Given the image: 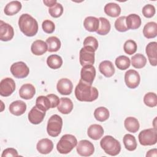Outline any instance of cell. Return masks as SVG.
<instances>
[{
    "label": "cell",
    "instance_id": "484cf974",
    "mask_svg": "<svg viewBox=\"0 0 157 157\" xmlns=\"http://www.w3.org/2000/svg\"><path fill=\"white\" fill-rule=\"evenodd\" d=\"M21 3L18 1H13L9 2L4 8V13L6 15L12 16L15 15L21 9Z\"/></svg>",
    "mask_w": 157,
    "mask_h": 157
},
{
    "label": "cell",
    "instance_id": "f6af8a7d",
    "mask_svg": "<svg viewBox=\"0 0 157 157\" xmlns=\"http://www.w3.org/2000/svg\"><path fill=\"white\" fill-rule=\"evenodd\" d=\"M18 152L17 151V150H15L13 148H8L5 149L2 155L1 156L2 157H7V156H18Z\"/></svg>",
    "mask_w": 157,
    "mask_h": 157
},
{
    "label": "cell",
    "instance_id": "e0dca14e",
    "mask_svg": "<svg viewBox=\"0 0 157 157\" xmlns=\"http://www.w3.org/2000/svg\"><path fill=\"white\" fill-rule=\"evenodd\" d=\"M26 110V104L21 100H17L12 102L9 105L10 112L15 116L23 115Z\"/></svg>",
    "mask_w": 157,
    "mask_h": 157
},
{
    "label": "cell",
    "instance_id": "277c9868",
    "mask_svg": "<svg viewBox=\"0 0 157 157\" xmlns=\"http://www.w3.org/2000/svg\"><path fill=\"white\" fill-rule=\"evenodd\" d=\"M77 140L72 134L63 135L56 145V149L61 154H67L76 147Z\"/></svg>",
    "mask_w": 157,
    "mask_h": 157
},
{
    "label": "cell",
    "instance_id": "d6a6232c",
    "mask_svg": "<svg viewBox=\"0 0 157 157\" xmlns=\"http://www.w3.org/2000/svg\"><path fill=\"white\" fill-rule=\"evenodd\" d=\"M99 20V26L96 33L98 34L102 35V36L107 34L109 33L111 28L109 21L104 17H100Z\"/></svg>",
    "mask_w": 157,
    "mask_h": 157
},
{
    "label": "cell",
    "instance_id": "f546056e",
    "mask_svg": "<svg viewBox=\"0 0 157 157\" xmlns=\"http://www.w3.org/2000/svg\"><path fill=\"white\" fill-rule=\"evenodd\" d=\"M48 66L52 69H59L63 64L62 58L58 55H51L47 59Z\"/></svg>",
    "mask_w": 157,
    "mask_h": 157
},
{
    "label": "cell",
    "instance_id": "2e32d148",
    "mask_svg": "<svg viewBox=\"0 0 157 157\" xmlns=\"http://www.w3.org/2000/svg\"><path fill=\"white\" fill-rule=\"evenodd\" d=\"M145 52L150 64L156 66L157 64V43L156 42L148 43L146 46Z\"/></svg>",
    "mask_w": 157,
    "mask_h": 157
},
{
    "label": "cell",
    "instance_id": "ee69618b",
    "mask_svg": "<svg viewBox=\"0 0 157 157\" xmlns=\"http://www.w3.org/2000/svg\"><path fill=\"white\" fill-rule=\"evenodd\" d=\"M83 46L91 47L96 51L98 48V42L94 37L88 36L83 40Z\"/></svg>",
    "mask_w": 157,
    "mask_h": 157
},
{
    "label": "cell",
    "instance_id": "30bf717a",
    "mask_svg": "<svg viewBox=\"0 0 157 157\" xmlns=\"http://www.w3.org/2000/svg\"><path fill=\"white\" fill-rule=\"evenodd\" d=\"M76 150L78 155L82 156H89L93 154L94 147L89 140H82L76 145Z\"/></svg>",
    "mask_w": 157,
    "mask_h": 157
},
{
    "label": "cell",
    "instance_id": "ba28073f",
    "mask_svg": "<svg viewBox=\"0 0 157 157\" xmlns=\"http://www.w3.org/2000/svg\"><path fill=\"white\" fill-rule=\"evenodd\" d=\"M10 72L15 78H23L26 77L29 73V69L23 61L14 63L10 66Z\"/></svg>",
    "mask_w": 157,
    "mask_h": 157
},
{
    "label": "cell",
    "instance_id": "ab89813d",
    "mask_svg": "<svg viewBox=\"0 0 157 157\" xmlns=\"http://www.w3.org/2000/svg\"><path fill=\"white\" fill-rule=\"evenodd\" d=\"M48 12L52 17L58 18L63 13V7L60 3L57 2L53 7L49 8Z\"/></svg>",
    "mask_w": 157,
    "mask_h": 157
},
{
    "label": "cell",
    "instance_id": "f35d334b",
    "mask_svg": "<svg viewBox=\"0 0 157 157\" xmlns=\"http://www.w3.org/2000/svg\"><path fill=\"white\" fill-rule=\"evenodd\" d=\"M137 48V46L136 42L131 39L126 40L123 45V49L124 52L129 55H131L136 53Z\"/></svg>",
    "mask_w": 157,
    "mask_h": 157
},
{
    "label": "cell",
    "instance_id": "9c48e42d",
    "mask_svg": "<svg viewBox=\"0 0 157 157\" xmlns=\"http://www.w3.org/2000/svg\"><path fill=\"white\" fill-rule=\"evenodd\" d=\"M140 81L139 74L134 69H129L124 74V82L126 85L131 89L137 88Z\"/></svg>",
    "mask_w": 157,
    "mask_h": 157
},
{
    "label": "cell",
    "instance_id": "c3c4849f",
    "mask_svg": "<svg viewBox=\"0 0 157 157\" xmlns=\"http://www.w3.org/2000/svg\"><path fill=\"white\" fill-rule=\"evenodd\" d=\"M157 156V149L156 148H153V149H151L149 151H148V152L146 154V156H155L156 157Z\"/></svg>",
    "mask_w": 157,
    "mask_h": 157
},
{
    "label": "cell",
    "instance_id": "ffe728a7",
    "mask_svg": "<svg viewBox=\"0 0 157 157\" xmlns=\"http://www.w3.org/2000/svg\"><path fill=\"white\" fill-rule=\"evenodd\" d=\"M31 50L34 55L40 56L48 51V45L45 42L42 40H36L33 42Z\"/></svg>",
    "mask_w": 157,
    "mask_h": 157
},
{
    "label": "cell",
    "instance_id": "7dc6e473",
    "mask_svg": "<svg viewBox=\"0 0 157 157\" xmlns=\"http://www.w3.org/2000/svg\"><path fill=\"white\" fill-rule=\"evenodd\" d=\"M43 2L44 3V4L47 6V7H53L54 5H55L56 3H57V1L56 0H44L43 1Z\"/></svg>",
    "mask_w": 157,
    "mask_h": 157
},
{
    "label": "cell",
    "instance_id": "1f68e13d",
    "mask_svg": "<svg viewBox=\"0 0 157 157\" xmlns=\"http://www.w3.org/2000/svg\"><path fill=\"white\" fill-rule=\"evenodd\" d=\"M46 43L48 45L49 52H55L59 50L61 47V41L56 36H51L47 39Z\"/></svg>",
    "mask_w": 157,
    "mask_h": 157
},
{
    "label": "cell",
    "instance_id": "b9f144b4",
    "mask_svg": "<svg viewBox=\"0 0 157 157\" xmlns=\"http://www.w3.org/2000/svg\"><path fill=\"white\" fill-rule=\"evenodd\" d=\"M42 27L43 31L48 34H51L53 33L55 29V25L54 23L49 20H45L42 22Z\"/></svg>",
    "mask_w": 157,
    "mask_h": 157
},
{
    "label": "cell",
    "instance_id": "7402d4cb",
    "mask_svg": "<svg viewBox=\"0 0 157 157\" xmlns=\"http://www.w3.org/2000/svg\"><path fill=\"white\" fill-rule=\"evenodd\" d=\"M87 134L90 138L93 140H98L104 134V129L102 126L98 124H93L89 126L87 130Z\"/></svg>",
    "mask_w": 157,
    "mask_h": 157
},
{
    "label": "cell",
    "instance_id": "7bdbcfd3",
    "mask_svg": "<svg viewBox=\"0 0 157 157\" xmlns=\"http://www.w3.org/2000/svg\"><path fill=\"white\" fill-rule=\"evenodd\" d=\"M155 8L151 4L145 5L142 10L143 15L146 18H151L155 14Z\"/></svg>",
    "mask_w": 157,
    "mask_h": 157
},
{
    "label": "cell",
    "instance_id": "d590c367",
    "mask_svg": "<svg viewBox=\"0 0 157 157\" xmlns=\"http://www.w3.org/2000/svg\"><path fill=\"white\" fill-rule=\"evenodd\" d=\"M94 116L96 120L103 122L109 117V111L104 107H99L94 112Z\"/></svg>",
    "mask_w": 157,
    "mask_h": 157
},
{
    "label": "cell",
    "instance_id": "4fadbf2b",
    "mask_svg": "<svg viewBox=\"0 0 157 157\" xmlns=\"http://www.w3.org/2000/svg\"><path fill=\"white\" fill-rule=\"evenodd\" d=\"M14 36L13 28L2 20L0 21V39L2 41L10 40Z\"/></svg>",
    "mask_w": 157,
    "mask_h": 157
},
{
    "label": "cell",
    "instance_id": "5bb4252c",
    "mask_svg": "<svg viewBox=\"0 0 157 157\" xmlns=\"http://www.w3.org/2000/svg\"><path fill=\"white\" fill-rule=\"evenodd\" d=\"M45 116V112L40 110L36 105L34 106L28 113V120L33 124L40 123Z\"/></svg>",
    "mask_w": 157,
    "mask_h": 157
},
{
    "label": "cell",
    "instance_id": "e575fe53",
    "mask_svg": "<svg viewBox=\"0 0 157 157\" xmlns=\"http://www.w3.org/2000/svg\"><path fill=\"white\" fill-rule=\"evenodd\" d=\"M36 106L40 110L46 112L51 108V103L47 96H39L36 99Z\"/></svg>",
    "mask_w": 157,
    "mask_h": 157
},
{
    "label": "cell",
    "instance_id": "4316f807",
    "mask_svg": "<svg viewBox=\"0 0 157 157\" xmlns=\"http://www.w3.org/2000/svg\"><path fill=\"white\" fill-rule=\"evenodd\" d=\"M143 34L147 39L154 38L157 35V24L156 22L147 23L144 27Z\"/></svg>",
    "mask_w": 157,
    "mask_h": 157
},
{
    "label": "cell",
    "instance_id": "83f0119b",
    "mask_svg": "<svg viewBox=\"0 0 157 157\" xmlns=\"http://www.w3.org/2000/svg\"><path fill=\"white\" fill-rule=\"evenodd\" d=\"M124 128L128 131L132 133L137 132L140 127V124L137 119L132 117H127L124 120Z\"/></svg>",
    "mask_w": 157,
    "mask_h": 157
},
{
    "label": "cell",
    "instance_id": "5b68a950",
    "mask_svg": "<svg viewBox=\"0 0 157 157\" xmlns=\"http://www.w3.org/2000/svg\"><path fill=\"white\" fill-rule=\"evenodd\" d=\"M63 126V120L60 116L55 114L50 117L47 126V131L49 136L57 137L61 131Z\"/></svg>",
    "mask_w": 157,
    "mask_h": 157
},
{
    "label": "cell",
    "instance_id": "d4e9b609",
    "mask_svg": "<svg viewBox=\"0 0 157 157\" xmlns=\"http://www.w3.org/2000/svg\"><path fill=\"white\" fill-rule=\"evenodd\" d=\"M126 24L128 29H136L141 25V18L137 14H129L126 17Z\"/></svg>",
    "mask_w": 157,
    "mask_h": 157
},
{
    "label": "cell",
    "instance_id": "6da1fadb",
    "mask_svg": "<svg viewBox=\"0 0 157 157\" xmlns=\"http://www.w3.org/2000/svg\"><path fill=\"white\" fill-rule=\"evenodd\" d=\"M99 93L96 87L80 79L75 88V96L77 100L82 102H92L97 99Z\"/></svg>",
    "mask_w": 157,
    "mask_h": 157
},
{
    "label": "cell",
    "instance_id": "60d3db41",
    "mask_svg": "<svg viewBox=\"0 0 157 157\" xmlns=\"http://www.w3.org/2000/svg\"><path fill=\"white\" fill-rule=\"evenodd\" d=\"M126 16H121L118 18L115 22V29L120 32H125L128 30L126 24Z\"/></svg>",
    "mask_w": 157,
    "mask_h": 157
},
{
    "label": "cell",
    "instance_id": "603a6c76",
    "mask_svg": "<svg viewBox=\"0 0 157 157\" xmlns=\"http://www.w3.org/2000/svg\"><path fill=\"white\" fill-rule=\"evenodd\" d=\"M58 110L63 114H69L73 109L72 101L68 98H61L58 104Z\"/></svg>",
    "mask_w": 157,
    "mask_h": 157
},
{
    "label": "cell",
    "instance_id": "7a4b0ae2",
    "mask_svg": "<svg viewBox=\"0 0 157 157\" xmlns=\"http://www.w3.org/2000/svg\"><path fill=\"white\" fill-rule=\"evenodd\" d=\"M18 26L20 31L28 37L35 36L38 31L37 21L28 13H23L20 17Z\"/></svg>",
    "mask_w": 157,
    "mask_h": 157
},
{
    "label": "cell",
    "instance_id": "8d00e7d4",
    "mask_svg": "<svg viewBox=\"0 0 157 157\" xmlns=\"http://www.w3.org/2000/svg\"><path fill=\"white\" fill-rule=\"evenodd\" d=\"M131 61L129 58L124 55H121L115 59V65L120 70H126L130 66Z\"/></svg>",
    "mask_w": 157,
    "mask_h": 157
},
{
    "label": "cell",
    "instance_id": "4dcf8cb0",
    "mask_svg": "<svg viewBox=\"0 0 157 157\" xmlns=\"http://www.w3.org/2000/svg\"><path fill=\"white\" fill-rule=\"evenodd\" d=\"M124 145L129 151H134L137 148V142L135 137L130 134H126L123 139Z\"/></svg>",
    "mask_w": 157,
    "mask_h": 157
},
{
    "label": "cell",
    "instance_id": "74e56055",
    "mask_svg": "<svg viewBox=\"0 0 157 157\" xmlns=\"http://www.w3.org/2000/svg\"><path fill=\"white\" fill-rule=\"evenodd\" d=\"M144 104L150 107H154L157 105V96L156 93L149 92L144 97Z\"/></svg>",
    "mask_w": 157,
    "mask_h": 157
},
{
    "label": "cell",
    "instance_id": "cb8c5ba5",
    "mask_svg": "<svg viewBox=\"0 0 157 157\" xmlns=\"http://www.w3.org/2000/svg\"><path fill=\"white\" fill-rule=\"evenodd\" d=\"M83 26L85 29L90 32L97 31L99 26V20L95 17H87L84 20Z\"/></svg>",
    "mask_w": 157,
    "mask_h": 157
},
{
    "label": "cell",
    "instance_id": "44dd1931",
    "mask_svg": "<svg viewBox=\"0 0 157 157\" xmlns=\"http://www.w3.org/2000/svg\"><path fill=\"white\" fill-rule=\"evenodd\" d=\"M99 70L100 72L106 77H110L115 73L113 64L109 60L102 61L99 65Z\"/></svg>",
    "mask_w": 157,
    "mask_h": 157
},
{
    "label": "cell",
    "instance_id": "7c38bea8",
    "mask_svg": "<svg viewBox=\"0 0 157 157\" xmlns=\"http://www.w3.org/2000/svg\"><path fill=\"white\" fill-rule=\"evenodd\" d=\"M96 76V69L93 65L83 66L80 71L81 80L87 83L92 85Z\"/></svg>",
    "mask_w": 157,
    "mask_h": 157
},
{
    "label": "cell",
    "instance_id": "52a82bcc",
    "mask_svg": "<svg viewBox=\"0 0 157 157\" xmlns=\"http://www.w3.org/2000/svg\"><path fill=\"white\" fill-rule=\"evenodd\" d=\"M95 50L91 47L85 46L81 48L79 53V61L82 66L93 65L94 63Z\"/></svg>",
    "mask_w": 157,
    "mask_h": 157
},
{
    "label": "cell",
    "instance_id": "f1b7e54d",
    "mask_svg": "<svg viewBox=\"0 0 157 157\" xmlns=\"http://www.w3.org/2000/svg\"><path fill=\"white\" fill-rule=\"evenodd\" d=\"M104 12L111 17H117L121 13V8L120 6L114 2L107 4L104 7Z\"/></svg>",
    "mask_w": 157,
    "mask_h": 157
},
{
    "label": "cell",
    "instance_id": "836d02e7",
    "mask_svg": "<svg viewBox=\"0 0 157 157\" xmlns=\"http://www.w3.org/2000/svg\"><path fill=\"white\" fill-rule=\"evenodd\" d=\"M146 63L147 59L142 54L137 53L131 57V64L135 68H142L145 66Z\"/></svg>",
    "mask_w": 157,
    "mask_h": 157
},
{
    "label": "cell",
    "instance_id": "8992f818",
    "mask_svg": "<svg viewBox=\"0 0 157 157\" xmlns=\"http://www.w3.org/2000/svg\"><path fill=\"white\" fill-rule=\"evenodd\" d=\"M139 141L142 145H153L157 142L156 129L149 128L142 130L139 133Z\"/></svg>",
    "mask_w": 157,
    "mask_h": 157
},
{
    "label": "cell",
    "instance_id": "8fae6325",
    "mask_svg": "<svg viewBox=\"0 0 157 157\" xmlns=\"http://www.w3.org/2000/svg\"><path fill=\"white\" fill-rule=\"evenodd\" d=\"M15 90L14 80L9 77L3 78L0 83V94L4 97L11 95Z\"/></svg>",
    "mask_w": 157,
    "mask_h": 157
},
{
    "label": "cell",
    "instance_id": "ac0fdd59",
    "mask_svg": "<svg viewBox=\"0 0 157 157\" xmlns=\"http://www.w3.org/2000/svg\"><path fill=\"white\" fill-rule=\"evenodd\" d=\"M36 93L35 87L31 83L23 85L19 90V95L21 98L28 100L33 98Z\"/></svg>",
    "mask_w": 157,
    "mask_h": 157
},
{
    "label": "cell",
    "instance_id": "3957f363",
    "mask_svg": "<svg viewBox=\"0 0 157 157\" xmlns=\"http://www.w3.org/2000/svg\"><path fill=\"white\" fill-rule=\"evenodd\" d=\"M100 145L105 153L110 156L117 155L121 150L120 143L111 136H104L100 142Z\"/></svg>",
    "mask_w": 157,
    "mask_h": 157
},
{
    "label": "cell",
    "instance_id": "9a60e30c",
    "mask_svg": "<svg viewBox=\"0 0 157 157\" xmlns=\"http://www.w3.org/2000/svg\"><path fill=\"white\" fill-rule=\"evenodd\" d=\"M56 88L57 91L61 94L69 95L72 91L73 85L69 79L67 78H63L58 82Z\"/></svg>",
    "mask_w": 157,
    "mask_h": 157
},
{
    "label": "cell",
    "instance_id": "bcb514c9",
    "mask_svg": "<svg viewBox=\"0 0 157 157\" xmlns=\"http://www.w3.org/2000/svg\"><path fill=\"white\" fill-rule=\"evenodd\" d=\"M47 96L50 99L51 103V108H55L58 105L59 103V99L58 96L54 94H49L47 95Z\"/></svg>",
    "mask_w": 157,
    "mask_h": 157
},
{
    "label": "cell",
    "instance_id": "d6986e66",
    "mask_svg": "<svg viewBox=\"0 0 157 157\" xmlns=\"http://www.w3.org/2000/svg\"><path fill=\"white\" fill-rule=\"evenodd\" d=\"M37 151L41 154H48L50 153L53 148V144L51 140L44 138L40 140L36 145Z\"/></svg>",
    "mask_w": 157,
    "mask_h": 157
}]
</instances>
